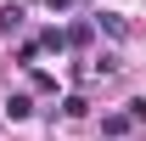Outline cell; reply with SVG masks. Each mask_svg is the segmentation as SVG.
I'll list each match as a JSON object with an SVG mask.
<instances>
[{"instance_id":"obj_7","label":"cell","mask_w":146,"mask_h":141,"mask_svg":"<svg viewBox=\"0 0 146 141\" xmlns=\"http://www.w3.org/2000/svg\"><path fill=\"white\" fill-rule=\"evenodd\" d=\"M62 113H68V119H79V113H90V102H84V96H68V102H62Z\"/></svg>"},{"instance_id":"obj_1","label":"cell","mask_w":146,"mask_h":141,"mask_svg":"<svg viewBox=\"0 0 146 141\" xmlns=\"http://www.w3.org/2000/svg\"><path fill=\"white\" fill-rule=\"evenodd\" d=\"M28 113H34V96H23V90H17V96H6V119H11V124H23Z\"/></svg>"},{"instance_id":"obj_3","label":"cell","mask_w":146,"mask_h":141,"mask_svg":"<svg viewBox=\"0 0 146 141\" xmlns=\"http://www.w3.org/2000/svg\"><path fill=\"white\" fill-rule=\"evenodd\" d=\"M39 51H68V28H45L39 34Z\"/></svg>"},{"instance_id":"obj_9","label":"cell","mask_w":146,"mask_h":141,"mask_svg":"<svg viewBox=\"0 0 146 141\" xmlns=\"http://www.w3.org/2000/svg\"><path fill=\"white\" fill-rule=\"evenodd\" d=\"M129 124H146V96H135V102H129Z\"/></svg>"},{"instance_id":"obj_2","label":"cell","mask_w":146,"mask_h":141,"mask_svg":"<svg viewBox=\"0 0 146 141\" xmlns=\"http://www.w3.org/2000/svg\"><path fill=\"white\" fill-rule=\"evenodd\" d=\"M90 23H96V28H107V34H112V40H124V34H129V23H124V17H118V11H96V17H90Z\"/></svg>"},{"instance_id":"obj_10","label":"cell","mask_w":146,"mask_h":141,"mask_svg":"<svg viewBox=\"0 0 146 141\" xmlns=\"http://www.w3.org/2000/svg\"><path fill=\"white\" fill-rule=\"evenodd\" d=\"M45 6H51V11H68V6H79V0H45Z\"/></svg>"},{"instance_id":"obj_6","label":"cell","mask_w":146,"mask_h":141,"mask_svg":"<svg viewBox=\"0 0 146 141\" xmlns=\"http://www.w3.org/2000/svg\"><path fill=\"white\" fill-rule=\"evenodd\" d=\"M0 28L17 34V28H23V6H6V11H0Z\"/></svg>"},{"instance_id":"obj_8","label":"cell","mask_w":146,"mask_h":141,"mask_svg":"<svg viewBox=\"0 0 146 141\" xmlns=\"http://www.w3.org/2000/svg\"><path fill=\"white\" fill-rule=\"evenodd\" d=\"M34 56H39V40H23V45H17V62H28V68H34Z\"/></svg>"},{"instance_id":"obj_4","label":"cell","mask_w":146,"mask_h":141,"mask_svg":"<svg viewBox=\"0 0 146 141\" xmlns=\"http://www.w3.org/2000/svg\"><path fill=\"white\" fill-rule=\"evenodd\" d=\"M124 130H129V113H107V119H101V136H112V141H118Z\"/></svg>"},{"instance_id":"obj_5","label":"cell","mask_w":146,"mask_h":141,"mask_svg":"<svg viewBox=\"0 0 146 141\" xmlns=\"http://www.w3.org/2000/svg\"><path fill=\"white\" fill-rule=\"evenodd\" d=\"M90 28H96V23H68V51H73V45H90Z\"/></svg>"}]
</instances>
